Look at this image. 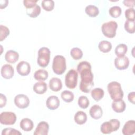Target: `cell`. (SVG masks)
<instances>
[{
	"mask_svg": "<svg viewBox=\"0 0 135 135\" xmlns=\"http://www.w3.org/2000/svg\"><path fill=\"white\" fill-rule=\"evenodd\" d=\"M1 73L2 77L6 79H10L13 78L14 74V70L12 65L6 64L3 65L1 68Z\"/></svg>",
	"mask_w": 135,
	"mask_h": 135,
	"instance_id": "cell-13",
	"label": "cell"
},
{
	"mask_svg": "<svg viewBox=\"0 0 135 135\" xmlns=\"http://www.w3.org/2000/svg\"><path fill=\"white\" fill-rule=\"evenodd\" d=\"M127 51L128 47L125 44H120L115 47L114 52L117 57H122L125 55Z\"/></svg>",
	"mask_w": 135,
	"mask_h": 135,
	"instance_id": "cell-26",
	"label": "cell"
},
{
	"mask_svg": "<svg viewBox=\"0 0 135 135\" xmlns=\"http://www.w3.org/2000/svg\"><path fill=\"white\" fill-rule=\"evenodd\" d=\"M16 121V115L13 112H3L0 114V122L2 124L13 125Z\"/></svg>",
	"mask_w": 135,
	"mask_h": 135,
	"instance_id": "cell-8",
	"label": "cell"
},
{
	"mask_svg": "<svg viewBox=\"0 0 135 135\" xmlns=\"http://www.w3.org/2000/svg\"><path fill=\"white\" fill-rule=\"evenodd\" d=\"M135 22L134 20H127L124 23V29L129 33H134L135 32L134 28Z\"/></svg>",
	"mask_w": 135,
	"mask_h": 135,
	"instance_id": "cell-32",
	"label": "cell"
},
{
	"mask_svg": "<svg viewBox=\"0 0 135 135\" xmlns=\"http://www.w3.org/2000/svg\"><path fill=\"white\" fill-rule=\"evenodd\" d=\"M71 57L75 60H79L83 56V52L82 50L78 47H74L70 51Z\"/></svg>",
	"mask_w": 135,
	"mask_h": 135,
	"instance_id": "cell-30",
	"label": "cell"
},
{
	"mask_svg": "<svg viewBox=\"0 0 135 135\" xmlns=\"http://www.w3.org/2000/svg\"><path fill=\"white\" fill-rule=\"evenodd\" d=\"M104 92L103 90L100 88H94L91 92V95L92 98L97 101H99L102 99L104 96Z\"/></svg>",
	"mask_w": 135,
	"mask_h": 135,
	"instance_id": "cell-25",
	"label": "cell"
},
{
	"mask_svg": "<svg viewBox=\"0 0 135 135\" xmlns=\"http://www.w3.org/2000/svg\"><path fill=\"white\" fill-rule=\"evenodd\" d=\"M78 78V72L74 70H69L65 77V84L66 86L70 89H74L77 85Z\"/></svg>",
	"mask_w": 135,
	"mask_h": 135,
	"instance_id": "cell-7",
	"label": "cell"
},
{
	"mask_svg": "<svg viewBox=\"0 0 135 135\" xmlns=\"http://www.w3.org/2000/svg\"><path fill=\"white\" fill-rule=\"evenodd\" d=\"M128 99L130 103L134 104L135 103V92H130L128 94Z\"/></svg>",
	"mask_w": 135,
	"mask_h": 135,
	"instance_id": "cell-41",
	"label": "cell"
},
{
	"mask_svg": "<svg viewBox=\"0 0 135 135\" xmlns=\"http://www.w3.org/2000/svg\"><path fill=\"white\" fill-rule=\"evenodd\" d=\"M7 102V99L5 95L2 93L0 94V108H3L5 106Z\"/></svg>",
	"mask_w": 135,
	"mask_h": 135,
	"instance_id": "cell-39",
	"label": "cell"
},
{
	"mask_svg": "<svg viewBox=\"0 0 135 135\" xmlns=\"http://www.w3.org/2000/svg\"><path fill=\"white\" fill-rule=\"evenodd\" d=\"M41 13V7L39 5H36L34 7L26 9V14L31 18L37 17Z\"/></svg>",
	"mask_w": 135,
	"mask_h": 135,
	"instance_id": "cell-28",
	"label": "cell"
},
{
	"mask_svg": "<svg viewBox=\"0 0 135 135\" xmlns=\"http://www.w3.org/2000/svg\"><path fill=\"white\" fill-rule=\"evenodd\" d=\"M8 3V1H7V0H5L4 3H2L0 1V7H1V9H3V8H5L7 6Z\"/></svg>",
	"mask_w": 135,
	"mask_h": 135,
	"instance_id": "cell-42",
	"label": "cell"
},
{
	"mask_svg": "<svg viewBox=\"0 0 135 135\" xmlns=\"http://www.w3.org/2000/svg\"><path fill=\"white\" fill-rule=\"evenodd\" d=\"M50 50L46 47H42L38 51V57L37 63L38 65L42 68L46 67L50 60Z\"/></svg>",
	"mask_w": 135,
	"mask_h": 135,
	"instance_id": "cell-4",
	"label": "cell"
},
{
	"mask_svg": "<svg viewBox=\"0 0 135 135\" xmlns=\"http://www.w3.org/2000/svg\"><path fill=\"white\" fill-rule=\"evenodd\" d=\"M49 125L45 121L40 122L37 126L35 131L34 135H47L49 133Z\"/></svg>",
	"mask_w": 135,
	"mask_h": 135,
	"instance_id": "cell-12",
	"label": "cell"
},
{
	"mask_svg": "<svg viewBox=\"0 0 135 135\" xmlns=\"http://www.w3.org/2000/svg\"><path fill=\"white\" fill-rule=\"evenodd\" d=\"M117 27V22L111 21L103 23L101 26V30L103 34L105 37L111 38L115 37Z\"/></svg>",
	"mask_w": 135,
	"mask_h": 135,
	"instance_id": "cell-6",
	"label": "cell"
},
{
	"mask_svg": "<svg viewBox=\"0 0 135 135\" xmlns=\"http://www.w3.org/2000/svg\"><path fill=\"white\" fill-rule=\"evenodd\" d=\"M37 1H34V0H24L23 1V4L24 6L26 7L27 9L31 8L35 6H36V3Z\"/></svg>",
	"mask_w": 135,
	"mask_h": 135,
	"instance_id": "cell-38",
	"label": "cell"
},
{
	"mask_svg": "<svg viewBox=\"0 0 135 135\" xmlns=\"http://www.w3.org/2000/svg\"><path fill=\"white\" fill-rule=\"evenodd\" d=\"M89 113L91 118L98 120L102 117L103 111L100 106L97 104H94L91 107L89 110Z\"/></svg>",
	"mask_w": 135,
	"mask_h": 135,
	"instance_id": "cell-16",
	"label": "cell"
},
{
	"mask_svg": "<svg viewBox=\"0 0 135 135\" xmlns=\"http://www.w3.org/2000/svg\"><path fill=\"white\" fill-rule=\"evenodd\" d=\"M111 106L113 111L117 113H121L123 112L126 108V103L122 99L113 101Z\"/></svg>",
	"mask_w": 135,
	"mask_h": 135,
	"instance_id": "cell-18",
	"label": "cell"
},
{
	"mask_svg": "<svg viewBox=\"0 0 135 135\" xmlns=\"http://www.w3.org/2000/svg\"><path fill=\"white\" fill-rule=\"evenodd\" d=\"M60 101L58 97L55 95H51L49 97L46 101V105L47 108L51 110L57 109L60 105Z\"/></svg>",
	"mask_w": 135,
	"mask_h": 135,
	"instance_id": "cell-14",
	"label": "cell"
},
{
	"mask_svg": "<svg viewBox=\"0 0 135 135\" xmlns=\"http://www.w3.org/2000/svg\"><path fill=\"white\" fill-rule=\"evenodd\" d=\"M62 99L66 103H70L73 101L74 99V94L73 93L68 90L63 91L61 94Z\"/></svg>",
	"mask_w": 135,
	"mask_h": 135,
	"instance_id": "cell-29",
	"label": "cell"
},
{
	"mask_svg": "<svg viewBox=\"0 0 135 135\" xmlns=\"http://www.w3.org/2000/svg\"><path fill=\"white\" fill-rule=\"evenodd\" d=\"M17 73L21 76H26L30 73V64L26 61H22L20 62L16 66Z\"/></svg>",
	"mask_w": 135,
	"mask_h": 135,
	"instance_id": "cell-10",
	"label": "cell"
},
{
	"mask_svg": "<svg viewBox=\"0 0 135 135\" xmlns=\"http://www.w3.org/2000/svg\"><path fill=\"white\" fill-rule=\"evenodd\" d=\"M78 105L82 109H86L89 105L90 102L88 98L85 96L82 95L79 98Z\"/></svg>",
	"mask_w": 135,
	"mask_h": 135,
	"instance_id": "cell-34",
	"label": "cell"
},
{
	"mask_svg": "<svg viewBox=\"0 0 135 135\" xmlns=\"http://www.w3.org/2000/svg\"><path fill=\"white\" fill-rule=\"evenodd\" d=\"M122 10L120 7L118 6H114L111 7L109 10V13L110 16L113 18H117L121 14Z\"/></svg>",
	"mask_w": 135,
	"mask_h": 135,
	"instance_id": "cell-33",
	"label": "cell"
},
{
	"mask_svg": "<svg viewBox=\"0 0 135 135\" xmlns=\"http://www.w3.org/2000/svg\"><path fill=\"white\" fill-rule=\"evenodd\" d=\"M123 3L126 6L133 8L134 6L135 1L134 0H124L123 1Z\"/></svg>",
	"mask_w": 135,
	"mask_h": 135,
	"instance_id": "cell-40",
	"label": "cell"
},
{
	"mask_svg": "<svg viewBox=\"0 0 135 135\" xmlns=\"http://www.w3.org/2000/svg\"><path fill=\"white\" fill-rule=\"evenodd\" d=\"M50 89L54 92H57L61 90L62 83L61 80L57 78H52L49 81Z\"/></svg>",
	"mask_w": 135,
	"mask_h": 135,
	"instance_id": "cell-17",
	"label": "cell"
},
{
	"mask_svg": "<svg viewBox=\"0 0 135 135\" xmlns=\"http://www.w3.org/2000/svg\"><path fill=\"white\" fill-rule=\"evenodd\" d=\"M114 65L115 68L120 70L127 69L129 65V60L128 57H117L114 59Z\"/></svg>",
	"mask_w": 135,
	"mask_h": 135,
	"instance_id": "cell-11",
	"label": "cell"
},
{
	"mask_svg": "<svg viewBox=\"0 0 135 135\" xmlns=\"http://www.w3.org/2000/svg\"><path fill=\"white\" fill-rule=\"evenodd\" d=\"M21 128L26 132L31 131L34 127L33 122L28 118H24L23 119L20 124Z\"/></svg>",
	"mask_w": 135,
	"mask_h": 135,
	"instance_id": "cell-21",
	"label": "cell"
},
{
	"mask_svg": "<svg viewBox=\"0 0 135 135\" xmlns=\"http://www.w3.org/2000/svg\"><path fill=\"white\" fill-rule=\"evenodd\" d=\"M42 8L50 12L54 9V2L52 0H43L41 3Z\"/></svg>",
	"mask_w": 135,
	"mask_h": 135,
	"instance_id": "cell-31",
	"label": "cell"
},
{
	"mask_svg": "<svg viewBox=\"0 0 135 135\" xmlns=\"http://www.w3.org/2000/svg\"><path fill=\"white\" fill-rule=\"evenodd\" d=\"M33 91L37 94H44L47 89V86L45 82L40 81L35 83L33 86Z\"/></svg>",
	"mask_w": 135,
	"mask_h": 135,
	"instance_id": "cell-20",
	"label": "cell"
},
{
	"mask_svg": "<svg viewBox=\"0 0 135 135\" xmlns=\"http://www.w3.org/2000/svg\"><path fill=\"white\" fill-rule=\"evenodd\" d=\"M98 47L100 51L103 53H108L111 51L112 49V44L109 41L103 40L99 43Z\"/></svg>",
	"mask_w": 135,
	"mask_h": 135,
	"instance_id": "cell-27",
	"label": "cell"
},
{
	"mask_svg": "<svg viewBox=\"0 0 135 135\" xmlns=\"http://www.w3.org/2000/svg\"><path fill=\"white\" fill-rule=\"evenodd\" d=\"M135 11L133 8H129L125 11L126 18L128 20H134Z\"/></svg>",
	"mask_w": 135,
	"mask_h": 135,
	"instance_id": "cell-37",
	"label": "cell"
},
{
	"mask_svg": "<svg viewBox=\"0 0 135 135\" xmlns=\"http://www.w3.org/2000/svg\"><path fill=\"white\" fill-rule=\"evenodd\" d=\"M108 91L113 101L121 100L123 97V92L120 83L117 81L110 82L107 86Z\"/></svg>",
	"mask_w": 135,
	"mask_h": 135,
	"instance_id": "cell-2",
	"label": "cell"
},
{
	"mask_svg": "<svg viewBox=\"0 0 135 135\" xmlns=\"http://www.w3.org/2000/svg\"><path fill=\"white\" fill-rule=\"evenodd\" d=\"M120 126L119 120L117 119H111L109 121L103 122L100 127V130L103 134H110L118 130Z\"/></svg>",
	"mask_w": 135,
	"mask_h": 135,
	"instance_id": "cell-5",
	"label": "cell"
},
{
	"mask_svg": "<svg viewBox=\"0 0 135 135\" xmlns=\"http://www.w3.org/2000/svg\"><path fill=\"white\" fill-rule=\"evenodd\" d=\"M86 14L91 17H95L99 14L98 8L93 5H89L86 6L85 9Z\"/></svg>",
	"mask_w": 135,
	"mask_h": 135,
	"instance_id": "cell-24",
	"label": "cell"
},
{
	"mask_svg": "<svg viewBox=\"0 0 135 135\" xmlns=\"http://www.w3.org/2000/svg\"><path fill=\"white\" fill-rule=\"evenodd\" d=\"M22 134L18 130L12 128H6L2 131V135H21Z\"/></svg>",
	"mask_w": 135,
	"mask_h": 135,
	"instance_id": "cell-36",
	"label": "cell"
},
{
	"mask_svg": "<svg viewBox=\"0 0 135 135\" xmlns=\"http://www.w3.org/2000/svg\"><path fill=\"white\" fill-rule=\"evenodd\" d=\"M122 132L124 135H132L135 132V121L133 120L128 121L124 124Z\"/></svg>",
	"mask_w": 135,
	"mask_h": 135,
	"instance_id": "cell-15",
	"label": "cell"
},
{
	"mask_svg": "<svg viewBox=\"0 0 135 135\" xmlns=\"http://www.w3.org/2000/svg\"><path fill=\"white\" fill-rule=\"evenodd\" d=\"M77 71L81 76V82L80 84V90L84 93H89L93 86V74L91 71V65L87 61H82L79 63L77 66Z\"/></svg>",
	"mask_w": 135,
	"mask_h": 135,
	"instance_id": "cell-1",
	"label": "cell"
},
{
	"mask_svg": "<svg viewBox=\"0 0 135 135\" xmlns=\"http://www.w3.org/2000/svg\"><path fill=\"white\" fill-rule=\"evenodd\" d=\"M14 103L20 109H25L28 107L30 100L28 97L23 94H19L14 98Z\"/></svg>",
	"mask_w": 135,
	"mask_h": 135,
	"instance_id": "cell-9",
	"label": "cell"
},
{
	"mask_svg": "<svg viewBox=\"0 0 135 135\" xmlns=\"http://www.w3.org/2000/svg\"><path fill=\"white\" fill-rule=\"evenodd\" d=\"M19 58L18 53L14 50H8L5 55V60L9 63H15Z\"/></svg>",
	"mask_w": 135,
	"mask_h": 135,
	"instance_id": "cell-19",
	"label": "cell"
},
{
	"mask_svg": "<svg viewBox=\"0 0 135 135\" xmlns=\"http://www.w3.org/2000/svg\"><path fill=\"white\" fill-rule=\"evenodd\" d=\"M66 69L65 58L60 55H56L53 60L52 69L53 72L57 74H62Z\"/></svg>",
	"mask_w": 135,
	"mask_h": 135,
	"instance_id": "cell-3",
	"label": "cell"
},
{
	"mask_svg": "<svg viewBox=\"0 0 135 135\" xmlns=\"http://www.w3.org/2000/svg\"><path fill=\"white\" fill-rule=\"evenodd\" d=\"M49 74L47 71L43 69H39L36 71L34 74V79L39 81H44L46 80Z\"/></svg>",
	"mask_w": 135,
	"mask_h": 135,
	"instance_id": "cell-23",
	"label": "cell"
},
{
	"mask_svg": "<svg viewBox=\"0 0 135 135\" xmlns=\"http://www.w3.org/2000/svg\"><path fill=\"white\" fill-rule=\"evenodd\" d=\"M74 120L76 123L80 125L83 124L87 121V115L84 112L79 111L75 114Z\"/></svg>",
	"mask_w": 135,
	"mask_h": 135,
	"instance_id": "cell-22",
	"label": "cell"
},
{
	"mask_svg": "<svg viewBox=\"0 0 135 135\" xmlns=\"http://www.w3.org/2000/svg\"><path fill=\"white\" fill-rule=\"evenodd\" d=\"M9 34L8 28L3 25H0V41H2Z\"/></svg>",
	"mask_w": 135,
	"mask_h": 135,
	"instance_id": "cell-35",
	"label": "cell"
}]
</instances>
